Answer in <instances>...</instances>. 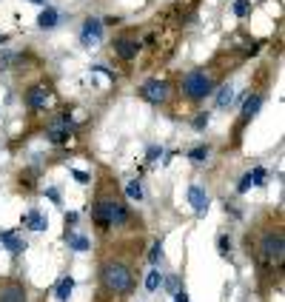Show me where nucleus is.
I'll return each instance as SVG.
<instances>
[{"instance_id":"23","label":"nucleus","mask_w":285,"mask_h":302,"mask_svg":"<svg viewBox=\"0 0 285 302\" xmlns=\"http://www.w3.org/2000/svg\"><path fill=\"white\" fill-rule=\"evenodd\" d=\"M208 123H211V114H208V111H197V117L191 120V129L194 131H203Z\"/></svg>"},{"instance_id":"33","label":"nucleus","mask_w":285,"mask_h":302,"mask_svg":"<svg viewBox=\"0 0 285 302\" xmlns=\"http://www.w3.org/2000/svg\"><path fill=\"white\" fill-rule=\"evenodd\" d=\"M168 291H180V288H177V277H168Z\"/></svg>"},{"instance_id":"3","label":"nucleus","mask_w":285,"mask_h":302,"mask_svg":"<svg viewBox=\"0 0 285 302\" xmlns=\"http://www.w3.org/2000/svg\"><path fill=\"white\" fill-rule=\"evenodd\" d=\"M100 285H103L105 294L117 296V299L129 296L134 291V268H131V262L123 257L103 259V265H100Z\"/></svg>"},{"instance_id":"28","label":"nucleus","mask_w":285,"mask_h":302,"mask_svg":"<svg viewBox=\"0 0 285 302\" xmlns=\"http://www.w3.org/2000/svg\"><path fill=\"white\" fill-rule=\"evenodd\" d=\"M72 177H75L80 185H88V180H92V174H86V171H72Z\"/></svg>"},{"instance_id":"24","label":"nucleus","mask_w":285,"mask_h":302,"mask_svg":"<svg viewBox=\"0 0 285 302\" xmlns=\"http://www.w3.org/2000/svg\"><path fill=\"white\" fill-rule=\"evenodd\" d=\"M160 259H163V242L157 240L154 245H151V251H149V262H151V265H157Z\"/></svg>"},{"instance_id":"6","label":"nucleus","mask_w":285,"mask_h":302,"mask_svg":"<svg viewBox=\"0 0 285 302\" xmlns=\"http://www.w3.org/2000/svg\"><path fill=\"white\" fill-rule=\"evenodd\" d=\"M137 94L151 105H163V103H168V97H171V83L160 80V77H151V80H146L140 88H137Z\"/></svg>"},{"instance_id":"4","label":"nucleus","mask_w":285,"mask_h":302,"mask_svg":"<svg viewBox=\"0 0 285 302\" xmlns=\"http://www.w3.org/2000/svg\"><path fill=\"white\" fill-rule=\"evenodd\" d=\"M254 251V259L260 262V268H282V259H285V234L279 225L274 228L260 231V237L254 240V245H248Z\"/></svg>"},{"instance_id":"9","label":"nucleus","mask_w":285,"mask_h":302,"mask_svg":"<svg viewBox=\"0 0 285 302\" xmlns=\"http://www.w3.org/2000/svg\"><path fill=\"white\" fill-rule=\"evenodd\" d=\"M68 126H72V114L68 111H63L57 120H51L49 126H46V140L55 143V146H60V143L68 140Z\"/></svg>"},{"instance_id":"18","label":"nucleus","mask_w":285,"mask_h":302,"mask_svg":"<svg viewBox=\"0 0 285 302\" xmlns=\"http://www.w3.org/2000/svg\"><path fill=\"white\" fill-rule=\"evenodd\" d=\"M72 291H75V279H72V277H63L60 282L55 285V296H57V302H68Z\"/></svg>"},{"instance_id":"34","label":"nucleus","mask_w":285,"mask_h":302,"mask_svg":"<svg viewBox=\"0 0 285 302\" xmlns=\"http://www.w3.org/2000/svg\"><path fill=\"white\" fill-rule=\"evenodd\" d=\"M29 3H38V6H43V3H46V0H29Z\"/></svg>"},{"instance_id":"29","label":"nucleus","mask_w":285,"mask_h":302,"mask_svg":"<svg viewBox=\"0 0 285 302\" xmlns=\"http://www.w3.org/2000/svg\"><path fill=\"white\" fill-rule=\"evenodd\" d=\"M174 302H191L188 299V291L183 288V291H174Z\"/></svg>"},{"instance_id":"12","label":"nucleus","mask_w":285,"mask_h":302,"mask_svg":"<svg viewBox=\"0 0 285 302\" xmlns=\"http://www.w3.org/2000/svg\"><path fill=\"white\" fill-rule=\"evenodd\" d=\"M265 177H268V174H265V168H262V166L251 168V171H245V174L240 177V183H237V191L245 194L251 185H265Z\"/></svg>"},{"instance_id":"32","label":"nucleus","mask_w":285,"mask_h":302,"mask_svg":"<svg viewBox=\"0 0 285 302\" xmlns=\"http://www.w3.org/2000/svg\"><path fill=\"white\" fill-rule=\"evenodd\" d=\"M75 222H77V214H75V211H72V214H66V228H68V225H75Z\"/></svg>"},{"instance_id":"22","label":"nucleus","mask_w":285,"mask_h":302,"mask_svg":"<svg viewBox=\"0 0 285 302\" xmlns=\"http://www.w3.org/2000/svg\"><path fill=\"white\" fill-rule=\"evenodd\" d=\"M188 160H191L194 166H203V163L208 160V146H197V148H191V151H188Z\"/></svg>"},{"instance_id":"1","label":"nucleus","mask_w":285,"mask_h":302,"mask_svg":"<svg viewBox=\"0 0 285 302\" xmlns=\"http://www.w3.org/2000/svg\"><path fill=\"white\" fill-rule=\"evenodd\" d=\"M225 74H228V68H220V57H214L208 66L191 68L180 83L183 97L191 100V103H200V100H205L208 94H214V88L220 86V80H223Z\"/></svg>"},{"instance_id":"7","label":"nucleus","mask_w":285,"mask_h":302,"mask_svg":"<svg viewBox=\"0 0 285 302\" xmlns=\"http://www.w3.org/2000/svg\"><path fill=\"white\" fill-rule=\"evenodd\" d=\"M140 40H137V34H131V31H123V34H114L112 40V51L120 57V60H134L137 55H140Z\"/></svg>"},{"instance_id":"15","label":"nucleus","mask_w":285,"mask_h":302,"mask_svg":"<svg viewBox=\"0 0 285 302\" xmlns=\"http://www.w3.org/2000/svg\"><path fill=\"white\" fill-rule=\"evenodd\" d=\"M23 228H31V231H46V228H49V220H46V217L40 214L38 208H31L29 214L23 217Z\"/></svg>"},{"instance_id":"20","label":"nucleus","mask_w":285,"mask_h":302,"mask_svg":"<svg viewBox=\"0 0 285 302\" xmlns=\"http://www.w3.org/2000/svg\"><path fill=\"white\" fill-rule=\"evenodd\" d=\"M126 197L137 200V203L142 200V183H140V180H129V183H126Z\"/></svg>"},{"instance_id":"31","label":"nucleus","mask_w":285,"mask_h":302,"mask_svg":"<svg viewBox=\"0 0 285 302\" xmlns=\"http://www.w3.org/2000/svg\"><path fill=\"white\" fill-rule=\"evenodd\" d=\"M46 197L55 200V203H60V191H57V188H46Z\"/></svg>"},{"instance_id":"5","label":"nucleus","mask_w":285,"mask_h":302,"mask_svg":"<svg viewBox=\"0 0 285 302\" xmlns=\"http://www.w3.org/2000/svg\"><path fill=\"white\" fill-rule=\"evenodd\" d=\"M55 100H57V94H55V86H51L49 80L34 83V86H29V92H26V105H29L31 111L51 109V105H55Z\"/></svg>"},{"instance_id":"14","label":"nucleus","mask_w":285,"mask_h":302,"mask_svg":"<svg viewBox=\"0 0 285 302\" xmlns=\"http://www.w3.org/2000/svg\"><path fill=\"white\" fill-rule=\"evenodd\" d=\"M0 302H29V294L20 282H6L0 285Z\"/></svg>"},{"instance_id":"2","label":"nucleus","mask_w":285,"mask_h":302,"mask_svg":"<svg viewBox=\"0 0 285 302\" xmlns=\"http://www.w3.org/2000/svg\"><path fill=\"white\" fill-rule=\"evenodd\" d=\"M129 220H131V211L123 203V197H117V191H103L92 203V222L100 234H105V231H112V228H120Z\"/></svg>"},{"instance_id":"26","label":"nucleus","mask_w":285,"mask_h":302,"mask_svg":"<svg viewBox=\"0 0 285 302\" xmlns=\"http://www.w3.org/2000/svg\"><path fill=\"white\" fill-rule=\"evenodd\" d=\"M217 248H220V254H223V257H231V240L225 234L217 240Z\"/></svg>"},{"instance_id":"21","label":"nucleus","mask_w":285,"mask_h":302,"mask_svg":"<svg viewBox=\"0 0 285 302\" xmlns=\"http://www.w3.org/2000/svg\"><path fill=\"white\" fill-rule=\"evenodd\" d=\"M160 285H163V274L157 271V268H151V271L146 274V291H151V294H154Z\"/></svg>"},{"instance_id":"17","label":"nucleus","mask_w":285,"mask_h":302,"mask_svg":"<svg viewBox=\"0 0 285 302\" xmlns=\"http://www.w3.org/2000/svg\"><path fill=\"white\" fill-rule=\"evenodd\" d=\"M57 20H60V12H57L55 6H46L43 12L38 14V26H40V29H55Z\"/></svg>"},{"instance_id":"30","label":"nucleus","mask_w":285,"mask_h":302,"mask_svg":"<svg viewBox=\"0 0 285 302\" xmlns=\"http://www.w3.org/2000/svg\"><path fill=\"white\" fill-rule=\"evenodd\" d=\"M194 6H197V0H180V9H186L188 14L194 12Z\"/></svg>"},{"instance_id":"19","label":"nucleus","mask_w":285,"mask_h":302,"mask_svg":"<svg viewBox=\"0 0 285 302\" xmlns=\"http://www.w3.org/2000/svg\"><path fill=\"white\" fill-rule=\"evenodd\" d=\"M231 100H234V88L225 83V86L217 88V97H214V103H217V109H225V105H231Z\"/></svg>"},{"instance_id":"13","label":"nucleus","mask_w":285,"mask_h":302,"mask_svg":"<svg viewBox=\"0 0 285 302\" xmlns=\"http://www.w3.org/2000/svg\"><path fill=\"white\" fill-rule=\"evenodd\" d=\"M0 242L9 248V254H12V257H17V254L26 251V240H23V237H17V228L0 231Z\"/></svg>"},{"instance_id":"25","label":"nucleus","mask_w":285,"mask_h":302,"mask_svg":"<svg viewBox=\"0 0 285 302\" xmlns=\"http://www.w3.org/2000/svg\"><path fill=\"white\" fill-rule=\"evenodd\" d=\"M251 12V0H234V14L237 17H245Z\"/></svg>"},{"instance_id":"27","label":"nucleus","mask_w":285,"mask_h":302,"mask_svg":"<svg viewBox=\"0 0 285 302\" xmlns=\"http://www.w3.org/2000/svg\"><path fill=\"white\" fill-rule=\"evenodd\" d=\"M157 157H163V148L160 146H151L149 154H146V163H157Z\"/></svg>"},{"instance_id":"8","label":"nucleus","mask_w":285,"mask_h":302,"mask_svg":"<svg viewBox=\"0 0 285 302\" xmlns=\"http://www.w3.org/2000/svg\"><path fill=\"white\" fill-rule=\"evenodd\" d=\"M260 109H262V94H245V103H242V117H240V123H237V129H234V143H240L242 129H245V126L257 117V111H260Z\"/></svg>"},{"instance_id":"10","label":"nucleus","mask_w":285,"mask_h":302,"mask_svg":"<svg viewBox=\"0 0 285 302\" xmlns=\"http://www.w3.org/2000/svg\"><path fill=\"white\" fill-rule=\"evenodd\" d=\"M188 203H191L194 214H197V217H203L205 211H208V205H211V197L205 194V188H203V185H188Z\"/></svg>"},{"instance_id":"16","label":"nucleus","mask_w":285,"mask_h":302,"mask_svg":"<svg viewBox=\"0 0 285 302\" xmlns=\"http://www.w3.org/2000/svg\"><path fill=\"white\" fill-rule=\"evenodd\" d=\"M63 240L68 242V248L72 251H88V237H83V234H75V228H66V234H63Z\"/></svg>"},{"instance_id":"11","label":"nucleus","mask_w":285,"mask_h":302,"mask_svg":"<svg viewBox=\"0 0 285 302\" xmlns=\"http://www.w3.org/2000/svg\"><path fill=\"white\" fill-rule=\"evenodd\" d=\"M103 37V20L100 17H86L83 20V31H80V43L83 46H92L94 40Z\"/></svg>"}]
</instances>
